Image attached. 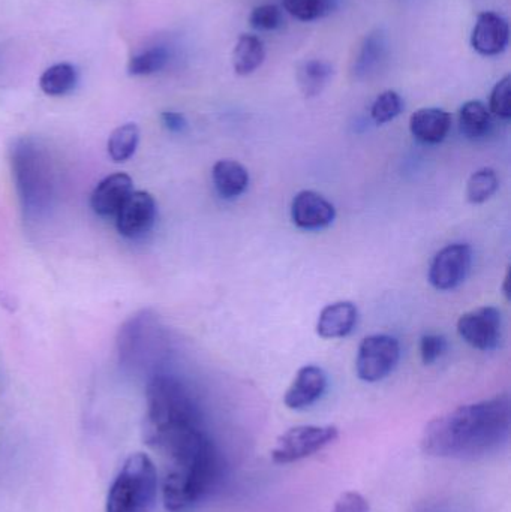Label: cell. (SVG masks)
Listing matches in <instances>:
<instances>
[{
    "mask_svg": "<svg viewBox=\"0 0 511 512\" xmlns=\"http://www.w3.org/2000/svg\"><path fill=\"white\" fill-rule=\"evenodd\" d=\"M510 427L509 394H498L434 418L423 430L420 447L437 459L476 460L507 444Z\"/></svg>",
    "mask_w": 511,
    "mask_h": 512,
    "instance_id": "obj_1",
    "label": "cell"
},
{
    "mask_svg": "<svg viewBox=\"0 0 511 512\" xmlns=\"http://www.w3.org/2000/svg\"><path fill=\"white\" fill-rule=\"evenodd\" d=\"M146 442L168 459H180L209 439L188 388L173 376H155L146 390Z\"/></svg>",
    "mask_w": 511,
    "mask_h": 512,
    "instance_id": "obj_2",
    "label": "cell"
},
{
    "mask_svg": "<svg viewBox=\"0 0 511 512\" xmlns=\"http://www.w3.org/2000/svg\"><path fill=\"white\" fill-rule=\"evenodd\" d=\"M221 475V457L212 441L194 453L171 462L162 484V501L168 512L194 511L212 492Z\"/></svg>",
    "mask_w": 511,
    "mask_h": 512,
    "instance_id": "obj_3",
    "label": "cell"
},
{
    "mask_svg": "<svg viewBox=\"0 0 511 512\" xmlns=\"http://www.w3.org/2000/svg\"><path fill=\"white\" fill-rule=\"evenodd\" d=\"M158 493V471L147 454L128 457L111 484L105 512H147Z\"/></svg>",
    "mask_w": 511,
    "mask_h": 512,
    "instance_id": "obj_4",
    "label": "cell"
},
{
    "mask_svg": "<svg viewBox=\"0 0 511 512\" xmlns=\"http://www.w3.org/2000/svg\"><path fill=\"white\" fill-rule=\"evenodd\" d=\"M45 153L29 138L18 140L11 149V164L21 204L27 212H38L50 200L51 168Z\"/></svg>",
    "mask_w": 511,
    "mask_h": 512,
    "instance_id": "obj_5",
    "label": "cell"
},
{
    "mask_svg": "<svg viewBox=\"0 0 511 512\" xmlns=\"http://www.w3.org/2000/svg\"><path fill=\"white\" fill-rule=\"evenodd\" d=\"M339 438L336 426H299L279 436L272 450L276 465H291L308 459L332 445Z\"/></svg>",
    "mask_w": 511,
    "mask_h": 512,
    "instance_id": "obj_6",
    "label": "cell"
},
{
    "mask_svg": "<svg viewBox=\"0 0 511 512\" xmlns=\"http://www.w3.org/2000/svg\"><path fill=\"white\" fill-rule=\"evenodd\" d=\"M401 345L389 334H374L360 343L356 358V372L362 381L378 382L387 378L398 366Z\"/></svg>",
    "mask_w": 511,
    "mask_h": 512,
    "instance_id": "obj_7",
    "label": "cell"
},
{
    "mask_svg": "<svg viewBox=\"0 0 511 512\" xmlns=\"http://www.w3.org/2000/svg\"><path fill=\"white\" fill-rule=\"evenodd\" d=\"M503 316L494 306L477 307L458 321V333L468 345L479 351H492L501 339Z\"/></svg>",
    "mask_w": 511,
    "mask_h": 512,
    "instance_id": "obj_8",
    "label": "cell"
},
{
    "mask_svg": "<svg viewBox=\"0 0 511 512\" xmlns=\"http://www.w3.org/2000/svg\"><path fill=\"white\" fill-rule=\"evenodd\" d=\"M473 251L465 243H453L441 249L429 267V282L438 291L458 288L470 273Z\"/></svg>",
    "mask_w": 511,
    "mask_h": 512,
    "instance_id": "obj_9",
    "label": "cell"
},
{
    "mask_svg": "<svg viewBox=\"0 0 511 512\" xmlns=\"http://www.w3.org/2000/svg\"><path fill=\"white\" fill-rule=\"evenodd\" d=\"M155 198L146 191H134L116 215L117 233L125 239L146 236L156 221Z\"/></svg>",
    "mask_w": 511,
    "mask_h": 512,
    "instance_id": "obj_10",
    "label": "cell"
},
{
    "mask_svg": "<svg viewBox=\"0 0 511 512\" xmlns=\"http://www.w3.org/2000/svg\"><path fill=\"white\" fill-rule=\"evenodd\" d=\"M510 41L509 21L494 11L480 12L471 33V47L480 56L494 57L506 51Z\"/></svg>",
    "mask_w": 511,
    "mask_h": 512,
    "instance_id": "obj_11",
    "label": "cell"
},
{
    "mask_svg": "<svg viewBox=\"0 0 511 512\" xmlns=\"http://www.w3.org/2000/svg\"><path fill=\"white\" fill-rule=\"evenodd\" d=\"M335 218V206L318 192L300 191L293 198L291 219L300 230H324L333 224Z\"/></svg>",
    "mask_w": 511,
    "mask_h": 512,
    "instance_id": "obj_12",
    "label": "cell"
},
{
    "mask_svg": "<svg viewBox=\"0 0 511 512\" xmlns=\"http://www.w3.org/2000/svg\"><path fill=\"white\" fill-rule=\"evenodd\" d=\"M132 192H134V183L128 174H111L102 179L93 189L90 195V207L101 218H113L131 197Z\"/></svg>",
    "mask_w": 511,
    "mask_h": 512,
    "instance_id": "obj_13",
    "label": "cell"
},
{
    "mask_svg": "<svg viewBox=\"0 0 511 512\" xmlns=\"http://www.w3.org/2000/svg\"><path fill=\"white\" fill-rule=\"evenodd\" d=\"M390 44L383 29H375L363 38L356 57L351 63L354 80H369L386 66Z\"/></svg>",
    "mask_w": 511,
    "mask_h": 512,
    "instance_id": "obj_14",
    "label": "cell"
},
{
    "mask_svg": "<svg viewBox=\"0 0 511 512\" xmlns=\"http://www.w3.org/2000/svg\"><path fill=\"white\" fill-rule=\"evenodd\" d=\"M327 390V375L321 367L305 366L297 372L284 396L288 409L303 411L317 403Z\"/></svg>",
    "mask_w": 511,
    "mask_h": 512,
    "instance_id": "obj_15",
    "label": "cell"
},
{
    "mask_svg": "<svg viewBox=\"0 0 511 512\" xmlns=\"http://www.w3.org/2000/svg\"><path fill=\"white\" fill-rule=\"evenodd\" d=\"M359 321V309L351 301H336L321 310L317 321L318 336L323 339H342L353 333Z\"/></svg>",
    "mask_w": 511,
    "mask_h": 512,
    "instance_id": "obj_16",
    "label": "cell"
},
{
    "mask_svg": "<svg viewBox=\"0 0 511 512\" xmlns=\"http://www.w3.org/2000/svg\"><path fill=\"white\" fill-rule=\"evenodd\" d=\"M452 128V116L443 108H420L410 119V131L420 143L440 144Z\"/></svg>",
    "mask_w": 511,
    "mask_h": 512,
    "instance_id": "obj_17",
    "label": "cell"
},
{
    "mask_svg": "<svg viewBox=\"0 0 511 512\" xmlns=\"http://www.w3.org/2000/svg\"><path fill=\"white\" fill-rule=\"evenodd\" d=\"M212 180L219 197L234 200L248 189L249 173L240 162L221 159L213 165Z\"/></svg>",
    "mask_w": 511,
    "mask_h": 512,
    "instance_id": "obj_18",
    "label": "cell"
},
{
    "mask_svg": "<svg viewBox=\"0 0 511 512\" xmlns=\"http://www.w3.org/2000/svg\"><path fill=\"white\" fill-rule=\"evenodd\" d=\"M233 69L237 75L254 74L266 60V47L258 36L243 33L237 39L233 50Z\"/></svg>",
    "mask_w": 511,
    "mask_h": 512,
    "instance_id": "obj_19",
    "label": "cell"
},
{
    "mask_svg": "<svg viewBox=\"0 0 511 512\" xmlns=\"http://www.w3.org/2000/svg\"><path fill=\"white\" fill-rule=\"evenodd\" d=\"M459 129L468 140L488 137L492 129V114L482 101H468L459 110Z\"/></svg>",
    "mask_w": 511,
    "mask_h": 512,
    "instance_id": "obj_20",
    "label": "cell"
},
{
    "mask_svg": "<svg viewBox=\"0 0 511 512\" xmlns=\"http://www.w3.org/2000/svg\"><path fill=\"white\" fill-rule=\"evenodd\" d=\"M333 75V66L323 59H309L297 68V84L306 98L320 95Z\"/></svg>",
    "mask_w": 511,
    "mask_h": 512,
    "instance_id": "obj_21",
    "label": "cell"
},
{
    "mask_svg": "<svg viewBox=\"0 0 511 512\" xmlns=\"http://www.w3.org/2000/svg\"><path fill=\"white\" fill-rule=\"evenodd\" d=\"M78 72L71 63H56L42 72L39 87L48 96H63L75 89Z\"/></svg>",
    "mask_w": 511,
    "mask_h": 512,
    "instance_id": "obj_22",
    "label": "cell"
},
{
    "mask_svg": "<svg viewBox=\"0 0 511 512\" xmlns=\"http://www.w3.org/2000/svg\"><path fill=\"white\" fill-rule=\"evenodd\" d=\"M138 143L140 129L135 123H125L111 132L107 143L108 156L117 164L129 161L137 152Z\"/></svg>",
    "mask_w": 511,
    "mask_h": 512,
    "instance_id": "obj_23",
    "label": "cell"
},
{
    "mask_svg": "<svg viewBox=\"0 0 511 512\" xmlns=\"http://www.w3.org/2000/svg\"><path fill=\"white\" fill-rule=\"evenodd\" d=\"M339 0H282L285 11L300 21L329 17L338 8Z\"/></svg>",
    "mask_w": 511,
    "mask_h": 512,
    "instance_id": "obj_24",
    "label": "cell"
},
{
    "mask_svg": "<svg viewBox=\"0 0 511 512\" xmlns=\"http://www.w3.org/2000/svg\"><path fill=\"white\" fill-rule=\"evenodd\" d=\"M170 53L162 45L141 51L129 59L128 74L132 77H144V75L156 74L167 66Z\"/></svg>",
    "mask_w": 511,
    "mask_h": 512,
    "instance_id": "obj_25",
    "label": "cell"
},
{
    "mask_svg": "<svg viewBox=\"0 0 511 512\" xmlns=\"http://www.w3.org/2000/svg\"><path fill=\"white\" fill-rule=\"evenodd\" d=\"M498 186H500V180H498L495 170H492V168L477 170L468 180V201L471 204L486 203L489 198L494 197L495 192L498 191Z\"/></svg>",
    "mask_w": 511,
    "mask_h": 512,
    "instance_id": "obj_26",
    "label": "cell"
},
{
    "mask_svg": "<svg viewBox=\"0 0 511 512\" xmlns=\"http://www.w3.org/2000/svg\"><path fill=\"white\" fill-rule=\"evenodd\" d=\"M404 99L395 90L380 93L371 107V117L377 125L392 122L404 111Z\"/></svg>",
    "mask_w": 511,
    "mask_h": 512,
    "instance_id": "obj_27",
    "label": "cell"
},
{
    "mask_svg": "<svg viewBox=\"0 0 511 512\" xmlns=\"http://www.w3.org/2000/svg\"><path fill=\"white\" fill-rule=\"evenodd\" d=\"M284 23L282 9L276 5L257 6L249 15V24L255 30H263V32H275V30L281 29Z\"/></svg>",
    "mask_w": 511,
    "mask_h": 512,
    "instance_id": "obj_28",
    "label": "cell"
},
{
    "mask_svg": "<svg viewBox=\"0 0 511 512\" xmlns=\"http://www.w3.org/2000/svg\"><path fill=\"white\" fill-rule=\"evenodd\" d=\"M489 111L501 120L511 119V77L506 75L495 84L489 99Z\"/></svg>",
    "mask_w": 511,
    "mask_h": 512,
    "instance_id": "obj_29",
    "label": "cell"
},
{
    "mask_svg": "<svg viewBox=\"0 0 511 512\" xmlns=\"http://www.w3.org/2000/svg\"><path fill=\"white\" fill-rule=\"evenodd\" d=\"M446 351L447 340L443 334L428 333L420 339V355L426 366L440 360Z\"/></svg>",
    "mask_w": 511,
    "mask_h": 512,
    "instance_id": "obj_30",
    "label": "cell"
},
{
    "mask_svg": "<svg viewBox=\"0 0 511 512\" xmlns=\"http://www.w3.org/2000/svg\"><path fill=\"white\" fill-rule=\"evenodd\" d=\"M332 512H369V502L360 493L347 492L339 496Z\"/></svg>",
    "mask_w": 511,
    "mask_h": 512,
    "instance_id": "obj_31",
    "label": "cell"
},
{
    "mask_svg": "<svg viewBox=\"0 0 511 512\" xmlns=\"http://www.w3.org/2000/svg\"><path fill=\"white\" fill-rule=\"evenodd\" d=\"M162 125L170 132H182L185 131L188 122H186L183 114L177 113V111H164L161 114Z\"/></svg>",
    "mask_w": 511,
    "mask_h": 512,
    "instance_id": "obj_32",
    "label": "cell"
}]
</instances>
